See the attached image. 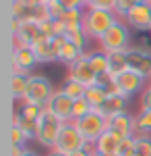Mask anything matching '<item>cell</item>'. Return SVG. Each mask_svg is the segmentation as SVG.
<instances>
[{
	"instance_id": "6da1fadb",
	"label": "cell",
	"mask_w": 151,
	"mask_h": 156,
	"mask_svg": "<svg viewBox=\"0 0 151 156\" xmlns=\"http://www.w3.org/2000/svg\"><path fill=\"white\" fill-rule=\"evenodd\" d=\"M118 21V15L112 11H99V9H85L83 29L87 31L89 40L99 42L104 34Z\"/></svg>"
},
{
	"instance_id": "7a4b0ae2",
	"label": "cell",
	"mask_w": 151,
	"mask_h": 156,
	"mask_svg": "<svg viewBox=\"0 0 151 156\" xmlns=\"http://www.w3.org/2000/svg\"><path fill=\"white\" fill-rule=\"evenodd\" d=\"M97 44H99V50H104L106 54H112V52H126V50L133 46L130 27H128L122 19H118L116 23L104 34V37H102Z\"/></svg>"
},
{
	"instance_id": "3957f363",
	"label": "cell",
	"mask_w": 151,
	"mask_h": 156,
	"mask_svg": "<svg viewBox=\"0 0 151 156\" xmlns=\"http://www.w3.org/2000/svg\"><path fill=\"white\" fill-rule=\"evenodd\" d=\"M54 94H56V87L52 85V81L48 77H44V75H29V85H27L25 98L21 102L46 108Z\"/></svg>"
},
{
	"instance_id": "277c9868",
	"label": "cell",
	"mask_w": 151,
	"mask_h": 156,
	"mask_svg": "<svg viewBox=\"0 0 151 156\" xmlns=\"http://www.w3.org/2000/svg\"><path fill=\"white\" fill-rule=\"evenodd\" d=\"M64 121H60L58 117H54L48 108H44L42 117L37 119V133H35V142L39 146H44L48 150H54L56 146V140L60 135V129H62Z\"/></svg>"
},
{
	"instance_id": "5b68a950",
	"label": "cell",
	"mask_w": 151,
	"mask_h": 156,
	"mask_svg": "<svg viewBox=\"0 0 151 156\" xmlns=\"http://www.w3.org/2000/svg\"><path fill=\"white\" fill-rule=\"evenodd\" d=\"M87 146H89V142H87L81 135V131L77 129L75 121H69V123L62 125L54 150H56V152H62V154H72V152H77V150H81V148H87Z\"/></svg>"
},
{
	"instance_id": "8992f818",
	"label": "cell",
	"mask_w": 151,
	"mask_h": 156,
	"mask_svg": "<svg viewBox=\"0 0 151 156\" xmlns=\"http://www.w3.org/2000/svg\"><path fill=\"white\" fill-rule=\"evenodd\" d=\"M75 125H77V129L81 131V135L91 146L102 137V133L108 131V119H106L104 115H99L97 110H91V112L85 115L83 119L75 121Z\"/></svg>"
},
{
	"instance_id": "52a82bcc",
	"label": "cell",
	"mask_w": 151,
	"mask_h": 156,
	"mask_svg": "<svg viewBox=\"0 0 151 156\" xmlns=\"http://www.w3.org/2000/svg\"><path fill=\"white\" fill-rule=\"evenodd\" d=\"M66 77L75 79V81H79V83H83L85 87L95 85V83H97V79H99V77H97V73L93 71L91 62H89L87 52H85L77 62H72V65L69 67V75H66Z\"/></svg>"
},
{
	"instance_id": "ba28073f",
	"label": "cell",
	"mask_w": 151,
	"mask_h": 156,
	"mask_svg": "<svg viewBox=\"0 0 151 156\" xmlns=\"http://www.w3.org/2000/svg\"><path fill=\"white\" fill-rule=\"evenodd\" d=\"M12 42H15V48H19V46H37L39 42H44L48 40L44 34H42V27L33 21H21V27H19V31L17 34H12Z\"/></svg>"
},
{
	"instance_id": "9c48e42d",
	"label": "cell",
	"mask_w": 151,
	"mask_h": 156,
	"mask_svg": "<svg viewBox=\"0 0 151 156\" xmlns=\"http://www.w3.org/2000/svg\"><path fill=\"white\" fill-rule=\"evenodd\" d=\"M128 69L143 75L145 79H151V52L141 46H130L126 50Z\"/></svg>"
},
{
	"instance_id": "30bf717a",
	"label": "cell",
	"mask_w": 151,
	"mask_h": 156,
	"mask_svg": "<svg viewBox=\"0 0 151 156\" xmlns=\"http://www.w3.org/2000/svg\"><path fill=\"white\" fill-rule=\"evenodd\" d=\"M122 21H124L130 29H135V31H141V34L151 31V4L149 2L135 4L133 11L128 12Z\"/></svg>"
},
{
	"instance_id": "8fae6325",
	"label": "cell",
	"mask_w": 151,
	"mask_h": 156,
	"mask_svg": "<svg viewBox=\"0 0 151 156\" xmlns=\"http://www.w3.org/2000/svg\"><path fill=\"white\" fill-rule=\"evenodd\" d=\"M147 81H149V79H145L143 75L130 71V69L124 71V73H120L116 77V83H118V87H120V92H122V96H126L128 100L135 96V94H141V92L147 87Z\"/></svg>"
},
{
	"instance_id": "7c38bea8",
	"label": "cell",
	"mask_w": 151,
	"mask_h": 156,
	"mask_svg": "<svg viewBox=\"0 0 151 156\" xmlns=\"http://www.w3.org/2000/svg\"><path fill=\"white\" fill-rule=\"evenodd\" d=\"M37 62V56L31 46H19V48H12V73H27L31 75V69H33Z\"/></svg>"
},
{
	"instance_id": "4fadbf2b",
	"label": "cell",
	"mask_w": 151,
	"mask_h": 156,
	"mask_svg": "<svg viewBox=\"0 0 151 156\" xmlns=\"http://www.w3.org/2000/svg\"><path fill=\"white\" fill-rule=\"evenodd\" d=\"M72 106H75V100L69 98L66 94H62L60 90H56V94L52 96V100L48 102L46 108L54 117H58L60 121L69 123V121H72Z\"/></svg>"
},
{
	"instance_id": "5bb4252c",
	"label": "cell",
	"mask_w": 151,
	"mask_h": 156,
	"mask_svg": "<svg viewBox=\"0 0 151 156\" xmlns=\"http://www.w3.org/2000/svg\"><path fill=\"white\" fill-rule=\"evenodd\" d=\"M64 40L66 37L60 36V37H54V40H44L37 46H33L37 62H54V60H58V50L64 44Z\"/></svg>"
},
{
	"instance_id": "9a60e30c",
	"label": "cell",
	"mask_w": 151,
	"mask_h": 156,
	"mask_svg": "<svg viewBox=\"0 0 151 156\" xmlns=\"http://www.w3.org/2000/svg\"><path fill=\"white\" fill-rule=\"evenodd\" d=\"M108 129L114 131L116 135H120L122 140L135 135V117L130 112H120L116 117H110L108 119Z\"/></svg>"
},
{
	"instance_id": "2e32d148",
	"label": "cell",
	"mask_w": 151,
	"mask_h": 156,
	"mask_svg": "<svg viewBox=\"0 0 151 156\" xmlns=\"http://www.w3.org/2000/svg\"><path fill=\"white\" fill-rule=\"evenodd\" d=\"M126 108H128V98H124V96H108L102 106L93 108V110H97L99 115H104L106 119H110V117H116V115H120V112H128Z\"/></svg>"
},
{
	"instance_id": "e0dca14e",
	"label": "cell",
	"mask_w": 151,
	"mask_h": 156,
	"mask_svg": "<svg viewBox=\"0 0 151 156\" xmlns=\"http://www.w3.org/2000/svg\"><path fill=\"white\" fill-rule=\"evenodd\" d=\"M120 142H122V137L120 135H116L114 131H108L102 133V137L93 144V148H95V152L97 154H110V156H118V148H120Z\"/></svg>"
},
{
	"instance_id": "ac0fdd59",
	"label": "cell",
	"mask_w": 151,
	"mask_h": 156,
	"mask_svg": "<svg viewBox=\"0 0 151 156\" xmlns=\"http://www.w3.org/2000/svg\"><path fill=\"white\" fill-rule=\"evenodd\" d=\"M83 54H85V50H81L79 46H75L69 40H64V44H62L60 50H58V62H64L66 67H70L72 62H77V60L81 58Z\"/></svg>"
},
{
	"instance_id": "d6986e66",
	"label": "cell",
	"mask_w": 151,
	"mask_h": 156,
	"mask_svg": "<svg viewBox=\"0 0 151 156\" xmlns=\"http://www.w3.org/2000/svg\"><path fill=\"white\" fill-rule=\"evenodd\" d=\"M87 56H89V62H91L93 71L97 73V77L110 73V56L106 54L104 50H99V48L91 50V52H87Z\"/></svg>"
},
{
	"instance_id": "ffe728a7",
	"label": "cell",
	"mask_w": 151,
	"mask_h": 156,
	"mask_svg": "<svg viewBox=\"0 0 151 156\" xmlns=\"http://www.w3.org/2000/svg\"><path fill=\"white\" fill-rule=\"evenodd\" d=\"M29 85V75L27 73H12L11 77V94L15 100H23L25 92Z\"/></svg>"
},
{
	"instance_id": "44dd1931",
	"label": "cell",
	"mask_w": 151,
	"mask_h": 156,
	"mask_svg": "<svg viewBox=\"0 0 151 156\" xmlns=\"http://www.w3.org/2000/svg\"><path fill=\"white\" fill-rule=\"evenodd\" d=\"M60 92L66 94L69 98H72V100H79V98H85L87 87H85L83 83H79V81H75V79L66 77V79L62 81V85H60Z\"/></svg>"
},
{
	"instance_id": "7402d4cb",
	"label": "cell",
	"mask_w": 151,
	"mask_h": 156,
	"mask_svg": "<svg viewBox=\"0 0 151 156\" xmlns=\"http://www.w3.org/2000/svg\"><path fill=\"white\" fill-rule=\"evenodd\" d=\"M135 135H151V110H139L135 115Z\"/></svg>"
},
{
	"instance_id": "603a6c76",
	"label": "cell",
	"mask_w": 151,
	"mask_h": 156,
	"mask_svg": "<svg viewBox=\"0 0 151 156\" xmlns=\"http://www.w3.org/2000/svg\"><path fill=\"white\" fill-rule=\"evenodd\" d=\"M108 56H110V75L118 77L120 73L128 71L126 52H112V54H108Z\"/></svg>"
},
{
	"instance_id": "cb8c5ba5",
	"label": "cell",
	"mask_w": 151,
	"mask_h": 156,
	"mask_svg": "<svg viewBox=\"0 0 151 156\" xmlns=\"http://www.w3.org/2000/svg\"><path fill=\"white\" fill-rule=\"evenodd\" d=\"M64 37L69 40V42H72L75 46H79L81 50L87 48V44H89V36H87V31L81 27H70V29H66V34H64ZM87 52V50H85Z\"/></svg>"
},
{
	"instance_id": "d4e9b609",
	"label": "cell",
	"mask_w": 151,
	"mask_h": 156,
	"mask_svg": "<svg viewBox=\"0 0 151 156\" xmlns=\"http://www.w3.org/2000/svg\"><path fill=\"white\" fill-rule=\"evenodd\" d=\"M106 98H108L106 90L102 87V85H97V83L91 85V87H87V92H85V100H87L93 108H99L106 102Z\"/></svg>"
},
{
	"instance_id": "484cf974",
	"label": "cell",
	"mask_w": 151,
	"mask_h": 156,
	"mask_svg": "<svg viewBox=\"0 0 151 156\" xmlns=\"http://www.w3.org/2000/svg\"><path fill=\"white\" fill-rule=\"evenodd\" d=\"M83 19H85V9L64 11V15H62V21H64V25H66V29H70V27H81Z\"/></svg>"
},
{
	"instance_id": "4316f807",
	"label": "cell",
	"mask_w": 151,
	"mask_h": 156,
	"mask_svg": "<svg viewBox=\"0 0 151 156\" xmlns=\"http://www.w3.org/2000/svg\"><path fill=\"white\" fill-rule=\"evenodd\" d=\"M12 125L21 127L29 140H35V133H37V121H29V119H23L21 115H15V117H12Z\"/></svg>"
},
{
	"instance_id": "83f0119b",
	"label": "cell",
	"mask_w": 151,
	"mask_h": 156,
	"mask_svg": "<svg viewBox=\"0 0 151 156\" xmlns=\"http://www.w3.org/2000/svg\"><path fill=\"white\" fill-rule=\"evenodd\" d=\"M93 110V106L85 100V98H79V100H75V106H72V121H79L83 119L85 115H89Z\"/></svg>"
},
{
	"instance_id": "f1b7e54d",
	"label": "cell",
	"mask_w": 151,
	"mask_h": 156,
	"mask_svg": "<svg viewBox=\"0 0 151 156\" xmlns=\"http://www.w3.org/2000/svg\"><path fill=\"white\" fill-rule=\"evenodd\" d=\"M42 112H44V108H42V106H35V104H23V102H21V110H19V115H21L23 119L37 121L39 117H42Z\"/></svg>"
},
{
	"instance_id": "f546056e",
	"label": "cell",
	"mask_w": 151,
	"mask_h": 156,
	"mask_svg": "<svg viewBox=\"0 0 151 156\" xmlns=\"http://www.w3.org/2000/svg\"><path fill=\"white\" fill-rule=\"evenodd\" d=\"M29 21H33V23H37V25L46 23V21H52V17H50V12H48L46 4H39V6L31 9V17H29Z\"/></svg>"
},
{
	"instance_id": "4dcf8cb0",
	"label": "cell",
	"mask_w": 151,
	"mask_h": 156,
	"mask_svg": "<svg viewBox=\"0 0 151 156\" xmlns=\"http://www.w3.org/2000/svg\"><path fill=\"white\" fill-rule=\"evenodd\" d=\"M137 156H151V135H137Z\"/></svg>"
},
{
	"instance_id": "1f68e13d",
	"label": "cell",
	"mask_w": 151,
	"mask_h": 156,
	"mask_svg": "<svg viewBox=\"0 0 151 156\" xmlns=\"http://www.w3.org/2000/svg\"><path fill=\"white\" fill-rule=\"evenodd\" d=\"M135 148H137V135L124 137V140L120 142V148H118V156H128V154H135Z\"/></svg>"
},
{
	"instance_id": "d6a6232c",
	"label": "cell",
	"mask_w": 151,
	"mask_h": 156,
	"mask_svg": "<svg viewBox=\"0 0 151 156\" xmlns=\"http://www.w3.org/2000/svg\"><path fill=\"white\" fill-rule=\"evenodd\" d=\"M29 142V137L25 135V131L21 129V127H17V125H12L11 127V146H23Z\"/></svg>"
},
{
	"instance_id": "836d02e7",
	"label": "cell",
	"mask_w": 151,
	"mask_h": 156,
	"mask_svg": "<svg viewBox=\"0 0 151 156\" xmlns=\"http://www.w3.org/2000/svg\"><path fill=\"white\" fill-rule=\"evenodd\" d=\"M116 2L118 0H91L87 4V9H99V11H116Z\"/></svg>"
},
{
	"instance_id": "e575fe53",
	"label": "cell",
	"mask_w": 151,
	"mask_h": 156,
	"mask_svg": "<svg viewBox=\"0 0 151 156\" xmlns=\"http://www.w3.org/2000/svg\"><path fill=\"white\" fill-rule=\"evenodd\" d=\"M135 4H137L135 0H118V2H116V11H114V12L118 15V19H124L128 12L133 11Z\"/></svg>"
},
{
	"instance_id": "d590c367",
	"label": "cell",
	"mask_w": 151,
	"mask_h": 156,
	"mask_svg": "<svg viewBox=\"0 0 151 156\" xmlns=\"http://www.w3.org/2000/svg\"><path fill=\"white\" fill-rule=\"evenodd\" d=\"M139 110H151V81L139 94Z\"/></svg>"
},
{
	"instance_id": "8d00e7d4",
	"label": "cell",
	"mask_w": 151,
	"mask_h": 156,
	"mask_svg": "<svg viewBox=\"0 0 151 156\" xmlns=\"http://www.w3.org/2000/svg\"><path fill=\"white\" fill-rule=\"evenodd\" d=\"M48 6V12H50V17L52 19H62V15H64V6L60 4V0H54V2H44Z\"/></svg>"
},
{
	"instance_id": "74e56055",
	"label": "cell",
	"mask_w": 151,
	"mask_h": 156,
	"mask_svg": "<svg viewBox=\"0 0 151 156\" xmlns=\"http://www.w3.org/2000/svg\"><path fill=\"white\" fill-rule=\"evenodd\" d=\"M60 4H62L66 11H72V9H87V2H85V0H60Z\"/></svg>"
},
{
	"instance_id": "f35d334b",
	"label": "cell",
	"mask_w": 151,
	"mask_h": 156,
	"mask_svg": "<svg viewBox=\"0 0 151 156\" xmlns=\"http://www.w3.org/2000/svg\"><path fill=\"white\" fill-rule=\"evenodd\" d=\"M69 156H95V148L89 144L87 148H81V150H77V152H72Z\"/></svg>"
},
{
	"instance_id": "ab89813d",
	"label": "cell",
	"mask_w": 151,
	"mask_h": 156,
	"mask_svg": "<svg viewBox=\"0 0 151 156\" xmlns=\"http://www.w3.org/2000/svg\"><path fill=\"white\" fill-rule=\"evenodd\" d=\"M25 152H27V148L23 146H11V156H25Z\"/></svg>"
},
{
	"instance_id": "60d3db41",
	"label": "cell",
	"mask_w": 151,
	"mask_h": 156,
	"mask_svg": "<svg viewBox=\"0 0 151 156\" xmlns=\"http://www.w3.org/2000/svg\"><path fill=\"white\" fill-rule=\"evenodd\" d=\"M23 2L29 9H35V6H39V4H44V0H23Z\"/></svg>"
},
{
	"instance_id": "b9f144b4",
	"label": "cell",
	"mask_w": 151,
	"mask_h": 156,
	"mask_svg": "<svg viewBox=\"0 0 151 156\" xmlns=\"http://www.w3.org/2000/svg\"><path fill=\"white\" fill-rule=\"evenodd\" d=\"M46 156H69V154H62V152H56V150H50Z\"/></svg>"
},
{
	"instance_id": "7bdbcfd3",
	"label": "cell",
	"mask_w": 151,
	"mask_h": 156,
	"mask_svg": "<svg viewBox=\"0 0 151 156\" xmlns=\"http://www.w3.org/2000/svg\"><path fill=\"white\" fill-rule=\"evenodd\" d=\"M25 156H37V154H35V152H31V150H27V152H25Z\"/></svg>"
},
{
	"instance_id": "ee69618b",
	"label": "cell",
	"mask_w": 151,
	"mask_h": 156,
	"mask_svg": "<svg viewBox=\"0 0 151 156\" xmlns=\"http://www.w3.org/2000/svg\"><path fill=\"white\" fill-rule=\"evenodd\" d=\"M135 2H137V4H143V2H149V4H151V0H135Z\"/></svg>"
},
{
	"instance_id": "f6af8a7d",
	"label": "cell",
	"mask_w": 151,
	"mask_h": 156,
	"mask_svg": "<svg viewBox=\"0 0 151 156\" xmlns=\"http://www.w3.org/2000/svg\"><path fill=\"white\" fill-rule=\"evenodd\" d=\"M95 156H110V154H97V152H95ZM114 156H116V154H114Z\"/></svg>"
},
{
	"instance_id": "bcb514c9",
	"label": "cell",
	"mask_w": 151,
	"mask_h": 156,
	"mask_svg": "<svg viewBox=\"0 0 151 156\" xmlns=\"http://www.w3.org/2000/svg\"><path fill=\"white\" fill-rule=\"evenodd\" d=\"M44 2H54V0H44Z\"/></svg>"
},
{
	"instance_id": "7dc6e473",
	"label": "cell",
	"mask_w": 151,
	"mask_h": 156,
	"mask_svg": "<svg viewBox=\"0 0 151 156\" xmlns=\"http://www.w3.org/2000/svg\"><path fill=\"white\" fill-rule=\"evenodd\" d=\"M128 156H137V152H135V154H128Z\"/></svg>"
},
{
	"instance_id": "c3c4849f",
	"label": "cell",
	"mask_w": 151,
	"mask_h": 156,
	"mask_svg": "<svg viewBox=\"0 0 151 156\" xmlns=\"http://www.w3.org/2000/svg\"><path fill=\"white\" fill-rule=\"evenodd\" d=\"M85 2H87V4H89V2H91V0H85Z\"/></svg>"
},
{
	"instance_id": "681fc988",
	"label": "cell",
	"mask_w": 151,
	"mask_h": 156,
	"mask_svg": "<svg viewBox=\"0 0 151 156\" xmlns=\"http://www.w3.org/2000/svg\"><path fill=\"white\" fill-rule=\"evenodd\" d=\"M149 81H151V79H149Z\"/></svg>"
}]
</instances>
